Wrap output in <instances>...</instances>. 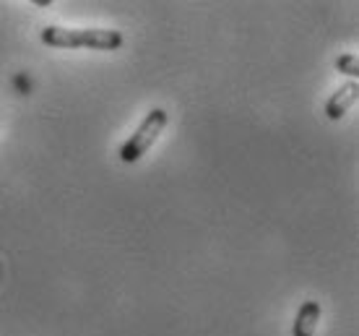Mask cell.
<instances>
[{
    "label": "cell",
    "mask_w": 359,
    "mask_h": 336,
    "mask_svg": "<svg viewBox=\"0 0 359 336\" xmlns=\"http://www.w3.org/2000/svg\"><path fill=\"white\" fill-rule=\"evenodd\" d=\"M39 39L47 47H65V50H120L126 36L117 29H63L45 27Z\"/></svg>",
    "instance_id": "cell-1"
},
{
    "label": "cell",
    "mask_w": 359,
    "mask_h": 336,
    "mask_svg": "<svg viewBox=\"0 0 359 336\" xmlns=\"http://www.w3.org/2000/svg\"><path fill=\"white\" fill-rule=\"evenodd\" d=\"M167 123H170V112L162 107H154L149 115L144 118V123L135 128V133L130 138H128L126 144L120 146V159L126 164H133L138 162L141 156L151 149L154 144H156V138L164 133V128H167Z\"/></svg>",
    "instance_id": "cell-2"
},
{
    "label": "cell",
    "mask_w": 359,
    "mask_h": 336,
    "mask_svg": "<svg viewBox=\"0 0 359 336\" xmlns=\"http://www.w3.org/2000/svg\"><path fill=\"white\" fill-rule=\"evenodd\" d=\"M357 94H359V86L354 81L339 86V89L331 94V100L325 102V118H328V120H341L344 115L351 109V105L357 102Z\"/></svg>",
    "instance_id": "cell-3"
},
{
    "label": "cell",
    "mask_w": 359,
    "mask_h": 336,
    "mask_svg": "<svg viewBox=\"0 0 359 336\" xmlns=\"http://www.w3.org/2000/svg\"><path fill=\"white\" fill-rule=\"evenodd\" d=\"M318 321H320V302L318 300L302 302L299 310H297L294 326H292V336H313L315 328H318Z\"/></svg>",
    "instance_id": "cell-4"
},
{
    "label": "cell",
    "mask_w": 359,
    "mask_h": 336,
    "mask_svg": "<svg viewBox=\"0 0 359 336\" xmlns=\"http://www.w3.org/2000/svg\"><path fill=\"white\" fill-rule=\"evenodd\" d=\"M336 71L346 73V76H359V63L354 55H341L336 58Z\"/></svg>",
    "instance_id": "cell-5"
}]
</instances>
